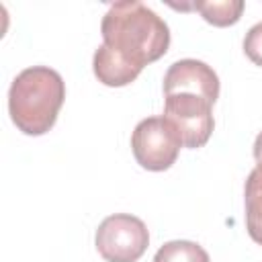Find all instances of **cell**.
Instances as JSON below:
<instances>
[{
    "label": "cell",
    "mask_w": 262,
    "mask_h": 262,
    "mask_svg": "<svg viewBox=\"0 0 262 262\" xmlns=\"http://www.w3.org/2000/svg\"><path fill=\"white\" fill-rule=\"evenodd\" d=\"M94 242L106 262H137L149 246V231L139 217L115 213L98 225Z\"/></svg>",
    "instance_id": "3957f363"
},
{
    "label": "cell",
    "mask_w": 262,
    "mask_h": 262,
    "mask_svg": "<svg viewBox=\"0 0 262 262\" xmlns=\"http://www.w3.org/2000/svg\"><path fill=\"white\" fill-rule=\"evenodd\" d=\"M246 227L250 237L262 246V166L258 164L246 180Z\"/></svg>",
    "instance_id": "ba28073f"
},
{
    "label": "cell",
    "mask_w": 262,
    "mask_h": 262,
    "mask_svg": "<svg viewBox=\"0 0 262 262\" xmlns=\"http://www.w3.org/2000/svg\"><path fill=\"white\" fill-rule=\"evenodd\" d=\"M164 94H196L215 104L219 98V78L205 61L180 59L164 76Z\"/></svg>",
    "instance_id": "8992f818"
},
{
    "label": "cell",
    "mask_w": 262,
    "mask_h": 262,
    "mask_svg": "<svg viewBox=\"0 0 262 262\" xmlns=\"http://www.w3.org/2000/svg\"><path fill=\"white\" fill-rule=\"evenodd\" d=\"M254 158L262 166V131L256 135V141H254Z\"/></svg>",
    "instance_id": "7c38bea8"
},
{
    "label": "cell",
    "mask_w": 262,
    "mask_h": 262,
    "mask_svg": "<svg viewBox=\"0 0 262 262\" xmlns=\"http://www.w3.org/2000/svg\"><path fill=\"white\" fill-rule=\"evenodd\" d=\"M63 98L61 76L47 66H33L14 78L8 92V113L18 131L43 135L55 125Z\"/></svg>",
    "instance_id": "7a4b0ae2"
},
{
    "label": "cell",
    "mask_w": 262,
    "mask_h": 262,
    "mask_svg": "<svg viewBox=\"0 0 262 262\" xmlns=\"http://www.w3.org/2000/svg\"><path fill=\"white\" fill-rule=\"evenodd\" d=\"M154 262H211V260L203 246L188 239H174L164 244L156 252Z\"/></svg>",
    "instance_id": "30bf717a"
},
{
    "label": "cell",
    "mask_w": 262,
    "mask_h": 262,
    "mask_svg": "<svg viewBox=\"0 0 262 262\" xmlns=\"http://www.w3.org/2000/svg\"><path fill=\"white\" fill-rule=\"evenodd\" d=\"M244 53L256 66H262V23H256L244 39Z\"/></svg>",
    "instance_id": "8fae6325"
},
{
    "label": "cell",
    "mask_w": 262,
    "mask_h": 262,
    "mask_svg": "<svg viewBox=\"0 0 262 262\" xmlns=\"http://www.w3.org/2000/svg\"><path fill=\"white\" fill-rule=\"evenodd\" d=\"M92 68H94V76L98 78V82H102L104 86H113V88L131 84L141 72V68L133 66L121 53L113 51L104 43L94 51Z\"/></svg>",
    "instance_id": "52a82bcc"
},
{
    "label": "cell",
    "mask_w": 262,
    "mask_h": 262,
    "mask_svg": "<svg viewBox=\"0 0 262 262\" xmlns=\"http://www.w3.org/2000/svg\"><path fill=\"white\" fill-rule=\"evenodd\" d=\"M182 10H199L203 18L215 27H229L235 25L244 12V2L242 0H205V2H194V4H182L174 6Z\"/></svg>",
    "instance_id": "9c48e42d"
},
{
    "label": "cell",
    "mask_w": 262,
    "mask_h": 262,
    "mask_svg": "<svg viewBox=\"0 0 262 262\" xmlns=\"http://www.w3.org/2000/svg\"><path fill=\"white\" fill-rule=\"evenodd\" d=\"M182 147L174 127L164 117H147L137 123L131 135V149L137 164L151 172L168 170Z\"/></svg>",
    "instance_id": "277c9868"
},
{
    "label": "cell",
    "mask_w": 262,
    "mask_h": 262,
    "mask_svg": "<svg viewBox=\"0 0 262 262\" xmlns=\"http://www.w3.org/2000/svg\"><path fill=\"white\" fill-rule=\"evenodd\" d=\"M100 33L106 47L141 70L170 47V29L164 18L137 0L111 4L102 16Z\"/></svg>",
    "instance_id": "6da1fadb"
},
{
    "label": "cell",
    "mask_w": 262,
    "mask_h": 262,
    "mask_svg": "<svg viewBox=\"0 0 262 262\" xmlns=\"http://www.w3.org/2000/svg\"><path fill=\"white\" fill-rule=\"evenodd\" d=\"M211 102L196 94H166L164 119L174 127L184 147H203L215 127Z\"/></svg>",
    "instance_id": "5b68a950"
}]
</instances>
